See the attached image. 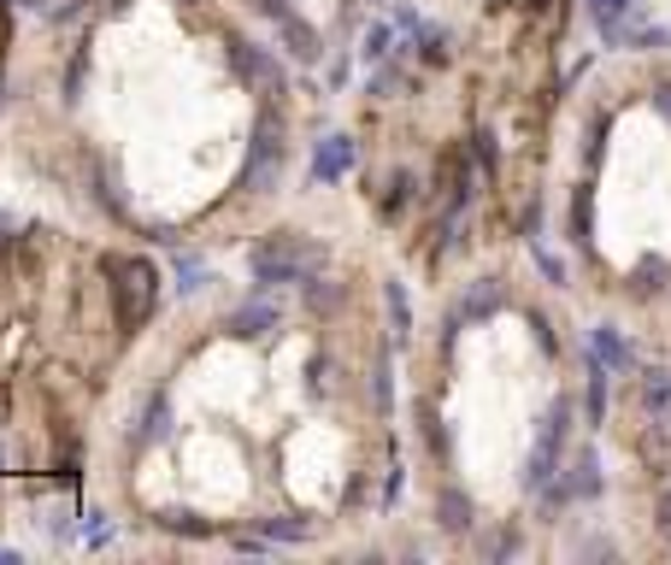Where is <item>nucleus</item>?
I'll list each match as a JSON object with an SVG mask.
<instances>
[{
  "mask_svg": "<svg viewBox=\"0 0 671 565\" xmlns=\"http://www.w3.org/2000/svg\"><path fill=\"white\" fill-rule=\"evenodd\" d=\"M324 247L319 242H307L301 230H278V236H265L260 247H254V283L260 289H278V283H307L312 271H324Z\"/></svg>",
  "mask_w": 671,
  "mask_h": 565,
  "instance_id": "f257e3e1",
  "label": "nucleus"
},
{
  "mask_svg": "<svg viewBox=\"0 0 671 565\" xmlns=\"http://www.w3.org/2000/svg\"><path fill=\"white\" fill-rule=\"evenodd\" d=\"M565 436H572V401H560L542 412V430H536V448H531V466H524V489L542 495L560 477V454H565Z\"/></svg>",
  "mask_w": 671,
  "mask_h": 565,
  "instance_id": "f03ea898",
  "label": "nucleus"
},
{
  "mask_svg": "<svg viewBox=\"0 0 671 565\" xmlns=\"http://www.w3.org/2000/svg\"><path fill=\"white\" fill-rule=\"evenodd\" d=\"M283 124L278 118H260V130H254V148H247V165H242V188H254V195H271V188L283 183Z\"/></svg>",
  "mask_w": 671,
  "mask_h": 565,
  "instance_id": "7ed1b4c3",
  "label": "nucleus"
},
{
  "mask_svg": "<svg viewBox=\"0 0 671 565\" xmlns=\"http://www.w3.org/2000/svg\"><path fill=\"white\" fill-rule=\"evenodd\" d=\"M230 66H236L242 89H254V95H283V66H278V53L260 48V41L230 36Z\"/></svg>",
  "mask_w": 671,
  "mask_h": 565,
  "instance_id": "20e7f679",
  "label": "nucleus"
},
{
  "mask_svg": "<svg viewBox=\"0 0 671 565\" xmlns=\"http://www.w3.org/2000/svg\"><path fill=\"white\" fill-rule=\"evenodd\" d=\"M224 330H230L236 342H260V337H271V330H283V306H278V301H242V306L224 319Z\"/></svg>",
  "mask_w": 671,
  "mask_h": 565,
  "instance_id": "39448f33",
  "label": "nucleus"
},
{
  "mask_svg": "<svg viewBox=\"0 0 671 565\" xmlns=\"http://www.w3.org/2000/svg\"><path fill=\"white\" fill-rule=\"evenodd\" d=\"M583 12L595 18V30H601L606 48H624V30H631L636 0H583Z\"/></svg>",
  "mask_w": 671,
  "mask_h": 565,
  "instance_id": "423d86ee",
  "label": "nucleus"
},
{
  "mask_svg": "<svg viewBox=\"0 0 671 565\" xmlns=\"http://www.w3.org/2000/svg\"><path fill=\"white\" fill-rule=\"evenodd\" d=\"M353 136H330V142H319V154H312V183H342L348 172H353Z\"/></svg>",
  "mask_w": 671,
  "mask_h": 565,
  "instance_id": "0eeeda50",
  "label": "nucleus"
},
{
  "mask_svg": "<svg viewBox=\"0 0 671 565\" xmlns=\"http://www.w3.org/2000/svg\"><path fill=\"white\" fill-rule=\"evenodd\" d=\"M500 306H507V283H500V277H477V283L466 289V301H459V319H466V324H484V319H495Z\"/></svg>",
  "mask_w": 671,
  "mask_h": 565,
  "instance_id": "6e6552de",
  "label": "nucleus"
},
{
  "mask_svg": "<svg viewBox=\"0 0 671 565\" xmlns=\"http://www.w3.org/2000/svg\"><path fill=\"white\" fill-rule=\"evenodd\" d=\"M471 518H477V507H471V495L459 489V484H443V489H436V525H443L448 536H466Z\"/></svg>",
  "mask_w": 671,
  "mask_h": 565,
  "instance_id": "1a4fd4ad",
  "label": "nucleus"
},
{
  "mask_svg": "<svg viewBox=\"0 0 671 565\" xmlns=\"http://www.w3.org/2000/svg\"><path fill=\"white\" fill-rule=\"evenodd\" d=\"M278 36H283V53H289V59H301V66H312V59L324 53L319 30H312L307 18H295V12H289V18H278Z\"/></svg>",
  "mask_w": 671,
  "mask_h": 565,
  "instance_id": "9d476101",
  "label": "nucleus"
},
{
  "mask_svg": "<svg viewBox=\"0 0 671 565\" xmlns=\"http://www.w3.org/2000/svg\"><path fill=\"white\" fill-rule=\"evenodd\" d=\"M590 353H595L606 371H631V366H636V353H631V342L619 337V324H595V330H590Z\"/></svg>",
  "mask_w": 671,
  "mask_h": 565,
  "instance_id": "9b49d317",
  "label": "nucleus"
},
{
  "mask_svg": "<svg viewBox=\"0 0 671 565\" xmlns=\"http://www.w3.org/2000/svg\"><path fill=\"white\" fill-rule=\"evenodd\" d=\"M565 489H572V500H601L606 477H601V459H595V448H583V454L572 459V471H565Z\"/></svg>",
  "mask_w": 671,
  "mask_h": 565,
  "instance_id": "f8f14e48",
  "label": "nucleus"
},
{
  "mask_svg": "<svg viewBox=\"0 0 671 565\" xmlns=\"http://www.w3.org/2000/svg\"><path fill=\"white\" fill-rule=\"evenodd\" d=\"M301 289H307V306L319 312V319H330V312H342V301H348V289H342V283H330V277H319V271H312V277H307Z\"/></svg>",
  "mask_w": 671,
  "mask_h": 565,
  "instance_id": "ddd939ff",
  "label": "nucleus"
},
{
  "mask_svg": "<svg viewBox=\"0 0 671 565\" xmlns=\"http://www.w3.org/2000/svg\"><path fill=\"white\" fill-rule=\"evenodd\" d=\"M383 301H389V324H395V342L412 337V306H407V283H383Z\"/></svg>",
  "mask_w": 671,
  "mask_h": 565,
  "instance_id": "4468645a",
  "label": "nucleus"
},
{
  "mask_svg": "<svg viewBox=\"0 0 671 565\" xmlns=\"http://www.w3.org/2000/svg\"><path fill=\"white\" fill-rule=\"evenodd\" d=\"M159 436H172V401L165 394H154L148 412H142V430H136V442H159Z\"/></svg>",
  "mask_w": 671,
  "mask_h": 565,
  "instance_id": "2eb2a0df",
  "label": "nucleus"
},
{
  "mask_svg": "<svg viewBox=\"0 0 671 565\" xmlns=\"http://www.w3.org/2000/svg\"><path fill=\"white\" fill-rule=\"evenodd\" d=\"M583 412H590V425H606V366L590 353V394H583Z\"/></svg>",
  "mask_w": 671,
  "mask_h": 565,
  "instance_id": "dca6fc26",
  "label": "nucleus"
},
{
  "mask_svg": "<svg viewBox=\"0 0 671 565\" xmlns=\"http://www.w3.org/2000/svg\"><path fill=\"white\" fill-rule=\"evenodd\" d=\"M642 407L654 412V418H671V377L660 366L648 371V383H642Z\"/></svg>",
  "mask_w": 671,
  "mask_h": 565,
  "instance_id": "f3484780",
  "label": "nucleus"
},
{
  "mask_svg": "<svg viewBox=\"0 0 671 565\" xmlns=\"http://www.w3.org/2000/svg\"><path fill=\"white\" fill-rule=\"evenodd\" d=\"M590 230H595V195H590V183H583L572 195V242L583 247V242H590Z\"/></svg>",
  "mask_w": 671,
  "mask_h": 565,
  "instance_id": "a211bd4d",
  "label": "nucleus"
},
{
  "mask_svg": "<svg viewBox=\"0 0 671 565\" xmlns=\"http://www.w3.org/2000/svg\"><path fill=\"white\" fill-rule=\"evenodd\" d=\"M412 195H418L412 172H395V177H389V195H383V218H401L407 206H412Z\"/></svg>",
  "mask_w": 671,
  "mask_h": 565,
  "instance_id": "6ab92c4d",
  "label": "nucleus"
},
{
  "mask_svg": "<svg viewBox=\"0 0 671 565\" xmlns=\"http://www.w3.org/2000/svg\"><path fill=\"white\" fill-rule=\"evenodd\" d=\"M206 283H213V271H206V260H195V254H177V289H183V295H201Z\"/></svg>",
  "mask_w": 671,
  "mask_h": 565,
  "instance_id": "aec40b11",
  "label": "nucleus"
},
{
  "mask_svg": "<svg viewBox=\"0 0 671 565\" xmlns=\"http://www.w3.org/2000/svg\"><path fill=\"white\" fill-rule=\"evenodd\" d=\"M624 41H631L636 53H660V48H671V30L665 25H631V30H624Z\"/></svg>",
  "mask_w": 671,
  "mask_h": 565,
  "instance_id": "412c9836",
  "label": "nucleus"
},
{
  "mask_svg": "<svg viewBox=\"0 0 671 565\" xmlns=\"http://www.w3.org/2000/svg\"><path fill=\"white\" fill-rule=\"evenodd\" d=\"M360 53H366V66H383V59L395 53V30H389V25H371V30H366V48H360Z\"/></svg>",
  "mask_w": 671,
  "mask_h": 565,
  "instance_id": "4be33fe9",
  "label": "nucleus"
},
{
  "mask_svg": "<svg viewBox=\"0 0 671 565\" xmlns=\"http://www.w3.org/2000/svg\"><path fill=\"white\" fill-rule=\"evenodd\" d=\"M471 159H477V172H484V177L500 172V148H495L489 130H471Z\"/></svg>",
  "mask_w": 671,
  "mask_h": 565,
  "instance_id": "5701e85b",
  "label": "nucleus"
},
{
  "mask_svg": "<svg viewBox=\"0 0 671 565\" xmlns=\"http://www.w3.org/2000/svg\"><path fill=\"white\" fill-rule=\"evenodd\" d=\"M418 425H425V442L436 459H448V430H443V418H436V407H418Z\"/></svg>",
  "mask_w": 671,
  "mask_h": 565,
  "instance_id": "b1692460",
  "label": "nucleus"
},
{
  "mask_svg": "<svg viewBox=\"0 0 671 565\" xmlns=\"http://www.w3.org/2000/svg\"><path fill=\"white\" fill-rule=\"evenodd\" d=\"M159 525L165 530H172V536H206V530H213V525H206V518H195V513H159Z\"/></svg>",
  "mask_w": 671,
  "mask_h": 565,
  "instance_id": "393cba45",
  "label": "nucleus"
},
{
  "mask_svg": "<svg viewBox=\"0 0 671 565\" xmlns=\"http://www.w3.org/2000/svg\"><path fill=\"white\" fill-rule=\"evenodd\" d=\"M418 48H425V66H448V30H418Z\"/></svg>",
  "mask_w": 671,
  "mask_h": 565,
  "instance_id": "a878e982",
  "label": "nucleus"
},
{
  "mask_svg": "<svg viewBox=\"0 0 671 565\" xmlns=\"http://www.w3.org/2000/svg\"><path fill=\"white\" fill-rule=\"evenodd\" d=\"M371 401H377V412H389V407H395V394H389V360H377V366H371Z\"/></svg>",
  "mask_w": 671,
  "mask_h": 565,
  "instance_id": "bb28decb",
  "label": "nucleus"
},
{
  "mask_svg": "<svg viewBox=\"0 0 671 565\" xmlns=\"http://www.w3.org/2000/svg\"><path fill=\"white\" fill-rule=\"evenodd\" d=\"M82 542H89V548H107V542H113L107 513H95V507H89V518H82Z\"/></svg>",
  "mask_w": 671,
  "mask_h": 565,
  "instance_id": "cd10ccee",
  "label": "nucleus"
},
{
  "mask_svg": "<svg viewBox=\"0 0 671 565\" xmlns=\"http://www.w3.org/2000/svg\"><path fill=\"white\" fill-rule=\"evenodd\" d=\"M631 283H636V295H654V289L665 283V265H660V260H648V265H636V277H631Z\"/></svg>",
  "mask_w": 671,
  "mask_h": 565,
  "instance_id": "c85d7f7f",
  "label": "nucleus"
},
{
  "mask_svg": "<svg viewBox=\"0 0 671 565\" xmlns=\"http://www.w3.org/2000/svg\"><path fill=\"white\" fill-rule=\"evenodd\" d=\"M265 536L271 542H307V525H295V518H265Z\"/></svg>",
  "mask_w": 671,
  "mask_h": 565,
  "instance_id": "c756f323",
  "label": "nucleus"
},
{
  "mask_svg": "<svg viewBox=\"0 0 671 565\" xmlns=\"http://www.w3.org/2000/svg\"><path fill=\"white\" fill-rule=\"evenodd\" d=\"M536 230H542V201H531V206L518 213V236H524V242H536Z\"/></svg>",
  "mask_w": 671,
  "mask_h": 565,
  "instance_id": "7c9ffc66",
  "label": "nucleus"
},
{
  "mask_svg": "<svg viewBox=\"0 0 671 565\" xmlns=\"http://www.w3.org/2000/svg\"><path fill=\"white\" fill-rule=\"evenodd\" d=\"M513 554H518V530H500L489 542V559H513Z\"/></svg>",
  "mask_w": 671,
  "mask_h": 565,
  "instance_id": "2f4dec72",
  "label": "nucleus"
},
{
  "mask_svg": "<svg viewBox=\"0 0 671 565\" xmlns=\"http://www.w3.org/2000/svg\"><path fill=\"white\" fill-rule=\"evenodd\" d=\"M536 265H542V277H548V283H565V265L548 254V247H536Z\"/></svg>",
  "mask_w": 671,
  "mask_h": 565,
  "instance_id": "473e14b6",
  "label": "nucleus"
},
{
  "mask_svg": "<svg viewBox=\"0 0 671 565\" xmlns=\"http://www.w3.org/2000/svg\"><path fill=\"white\" fill-rule=\"evenodd\" d=\"M531 330H536L542 353H560V342H554V330H548V319H542V312H531Z\"/></svg>",
  "mask_w": 671,
  "mask_h": 565,
  "instance_id": "72a5a7b5",
  "label": "nucleus"
},
{
  "mask_svg": "<svg viewBox=\"0 0 671 565\" xmlns=\"http://www.w3.org/2000/svg\"><path fill=\"white\" fill-rule=\"evenodd\" d=\"M307 377H312V389H330V377H336V360H312V366H307Z\"/></svg>",
  "mask_w": 671,
  "mask_h": 565,
  "instance_id": "f704fd0d",
  "label": "nucleus"
},
{
  "mask_svg": "<svg viewBox=\"0 0 671 565\" xmlns=\"http://www.w3.org/2000/svg\"><path fill=\"white\" fill-rule=\"evenodd\" d=\"M401 484H407V471H401V466H389V484H383V507H395V500H401Z\"/></svg>",
  "mask_w": 671,
  "mask_h": 565,
  "instance_id": "c9c22d12",
  "label": "nucleus"
},
{
  "mask_svg": "<svg viewBox=\"0 0 671 565\" xmlns=\"http://www.w3.org/2000/svg\"><path fill=\"white\" fill-rule=\"evenodd\" d=\"M601 136H606V118L590 124V165H601Z\"/></svg>",
  "mask_w": 671,
  "mask_h": 565,
  "instance_id": "e433bc0d",
  "label": "nucleus"
},
{
  "mask_svg": "<svg viewBox=\"0 0 671 565\" xmlns=\"http://www.w3.org/2000/svg\"><path fill=\"white\" fill-rule=\"evenodd\" d=\"M254 7H260L265 18H289V12H295V7H289V0H254Z\"/></svg>",
  "mask_w": 671,
  "mask_h": 565,
  "instance_id": "4c0bfd02",
  "label": "nucleus"
},
{
  "mask_svg": "<svg viewBox=\"0 0 671 565\" xmlns=\"http://www.w3.org/2000/svg\"><path fill=\"white\" fill-rule=\"evenodd\" d=\"M395 82H401V77H395V71H377V77H371V95H389Z\"/></svg>",
  "mask_w": 671,
  "mask_h": 565,
  "instance_id": "58836bf2",
  "label": "nucleus"
},
{
  "mask_svg": "<svg viewBox=\"0 0 671 565\" xmlns=\"http://www.w3.org/2000/svg\"><path fill=\"white\" fill-rule=\"evenodd\" d=\"M660 536H665V542H671V489H665V495H660Z\"/></svg>",
  "mask_w": 671,
  "mask_h": 565,
  "instance_id": "ea45409f",
  "label": "nucleus"
},
{
  "mask_svg": "<svg viewBox=\"0 0 671 565\" xmlns=\"http://www.w3.org/2000/svg\"><path fill=\"white\" fill-rule=\"evenodd\" d=\"M654 107L671 118V82H654Z\"/></svg>",
  "mask_w": 671,
  "mask_h": 565,
  "instance_id": "a19ab883",
  "label": "nucleus"
},
{
  "mask_svg": "<svg viewBox=\"0 0 671 565\" xmlns=\"http://www.w3.org/2000/svg\"><path fill=\"white\" fill-rule=\"evenodd\" d=\"M518 7H536V12H542V7H548V0H518Z\"/></svg>",
  "mask_w": 671,
  "mask_h": 565,
  "instance_id": "79ce46f5",
  "label": "nucleus"
},
{
  "mask_svg": "<svg viewBox=\"0 0 671 565\" xmlns=\"http://www.w3.org/2000/svg\"><path fill=\"white\" fill-rule=\"evenodd\" d=\"M0 466H7V448H0Z\"/></svg>",
  "mask_w": 671,
  "mask_h": 565,
  "instance_id": "37998d69",
  "label": "nucleus"
},
{
  "mask_svg": "<svg viewBox=\"0 0 671 565\" xmlns=\"http://www.w3.org/2000/svg\"><path fill=\"white\" fill-rule=\"evenodd\" d=\"M377 7H383V0H377Z\"/></svg>",
  "mask_w": 671,
  "mask_h": 565,
  "instance_id": "c03bdc74",
  "label": "nucleus"
}]
</instances>
